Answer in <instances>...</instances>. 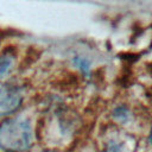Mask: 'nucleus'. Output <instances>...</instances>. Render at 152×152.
<instances>
[{"mask_svg": "<svg viewBox=\"0 0 152 152\" xmlns=\"http://www.w3.org/2000/svg\"><path fill=\"white\" fill-rule=\"evenodd\" d=\"M13 55L12 53H2L0 55V80L11 70L13 65Z\"/></svg>", "mask_w": 152, "mask_h": 152, "instance_id": "4", "label": "nucleus"}, {"mask_svg": "<svg viewBox=\"0 0 152 152\" xmlns=\"http://www.w3.org/2000/svg\"><path fill=\"white\" fill-rule=\"evenodd\" d=\"M126 142L124 139L119 137H113L107 140L104 146V152H125Z\"/></svg>", "mask_w": 152, "mask_h": 152, "instance_id": "3", "label": "nucleus"}, {"mask_svg": "<svg viewBox=\"0 0 152 152\" xmlns=\"http://www.w3.org/2000/svg\"><path fill=\"white\" fill-rule=\"evenodd\" d=\"M33 138V127L25 118H8L0 124V150L4 152H26Z\"/></svg>", "mask_w": 152, "mask_h": 152, "instance_id": "1", "label": "nucleus"}, {"mask_svg": "<svg viewBox=\"0 0 152 152\" xmlns=\"http://www.w3.org/2000/svg\"><path fill=\"white\" fill-rule=\"evenodd\" d=\"M113 116H114L115 120L121 121V122H125V121H127L128 118H129V110H128V108H127L126 106L120 104V106H118V107L113 110Z\"/></svg>", "mask_w": 152, "mask_h": 152, "instance_id": "6", "label": "nucleus"}, {"mask_svg": "<svg viewBox=\"0 0 152 152\" xmlns=\"http://www.w3.org/2000/svg\"><path fill=\"white\" fill-rule=\"evenodd\" d=\"M24 95L15 84H4L0 87V118L15 113L23 104Z\"/></svg>", "mask_w": 152, "mask_h": 152, "instance_id": "2", "label": "nucleus"}, {"mask_svg": "<svg viewBox=\"0 0 152 152\" xmlns=\"http://www.w3.org/2000/svg\"><path fill=\"white\" fill-rule=\"evenodd\" d=\"M42 152H59V151H56V150H44Z\"/></svg>", "mask_w": 152, "mask_h": 152, "instance_id": "7", "label": "nucleus"}, {"mask_svg": "<svg viewBox=\"0 0 152 152\" xmlns=\"http://www.w3.org/2000/svg\"><path fill=\"white\" fill-rule=\"evenodd\" d=\"M72 64L84 76H89L90 75V62L86 57H83V56H75L72 58Z\"/></svg>", "mask_w": 152, "mask_h": 152, "instance_id": "5", "label": "nucleus"}]
</instances>
